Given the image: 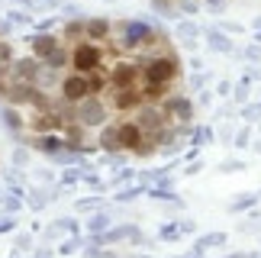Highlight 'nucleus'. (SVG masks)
<instances>
[{"label":"nucleus","mask_w":261,"mask_h":258,"mask_svg":"<svg viewBox=\"0 0 261 258\" xmlns=\"http://www.w3.org/2000/svg\"><path fill=\"white\" fill-rule=\"evenodd\" d=\"M87 258H113L110 252H94V248H91V252H87Z\"/></svg>","instance_id":"obj_10"},{"label":"nucleus","mask_w":261,"mask_h":258,"mask_svg":"<svg viewBox=\"0 0 261 258\" xmlns=\"http://www.w3.org/2000/svg\"><path fill=\"white\" fill-rule=\"evenodd\" d=\"M161 239H178V226H164L161 229Z\"/></svg>","instance_id":"obj_8"},{"label":"nucleus","mask_w":261,"mask_h":258,"mask_svg":"<svg viewBox=\"0 0 261 258\" xmlns=\"http://www.w3.org/2000/svg\"><path fill=\"white\" fill-rule=\"evenodd\" d=\"M39 149H46V152H62V142L55 136H46V139H39Z\"/></svg>","instance_id":"obj_5"},{"label":"nucleus","mask_w":261,"mask_h":258,"mask_svg":"<svg viewBox=\"0 0 261 258\" xmlns=\"http://www.w3.org/2000/svg\"><path fill=\"white\" fill-rule=\"evenodd\" d=\"M216 242H223V236H220V233H213V236L200 239V242H197V248H210V245H216Z\"/></svg>","instance_id":"obj_6"},{"label":"nucleus","mask_w":261,"mask_h":258,"mask_svg":"<svg viewBox=\"0 0 261 258\" xmlns=\"http://www.w3.org/2000/svg\"><path fill=\"white\" fill-rule=\"evenodd\" d=\"M229 258H242V255H229Z\"/></svg>","instance_id":"obj_11"},{"label":"nucleus","mask_w":261,"mask_h":258,"mask_svg":"<svg viewBox=\"0 0 261 258\" xmlns=\"http://www.w3.org/2000/svg\"><path fill=\"white\" fill-rule=\"evenodd\" d=\"M139 145H142V126H136V123L119 126V149H139Z\"/></svg>","instance_id":"obj_3"},{"label":"nucleus","mask_w":261,"mask_h":258,"mask_svg":"<svg viewBox=\"0 0 261 258\" xmlns=\"http://www.w3.org/2000/svg\"><path fill=\"white\" fill-rule=\"evenodd\" d=\"M77 120H81L84 126H100V123L107 120V106H103L97 97H84L81 106H77Z\"/></svg>","instance_id":"obj_1"},{"label":"nucleus","mask_w":261,"mask_h":258,"mask_svg":"<svg viewBox=\"0 0 261 258\" xmlns=\"http://www.w3.org/2000/svg\"><path fill=\"white\" fill-rule=\"evenodd\" d=\"M62 97L68 103H81L84 97H91V91H87V78L81 75V71H74V75H68L62 81Z\"/></svg>","instance_id":"obj_2"},{"label":"nucleus","mask_w":261,"mask_h":258,"mask_svg":"<svg viewBox=\"0 0 261 258\" xmlns=\"http://www.w3.org/2000/svg\"><path fill=\"white\" fill-rule=\"evenodd\" d=\"M100 145L103 149H119V129H107L100 136Z\"/></svg>","instance_id":"obj_4"},{"label":"nucleus","mask_w":261,"mask_h":258,"mask_svg":"<svg viewBox=\"0 0 261 258\" xmlns=\"http://www.w3.org/2000/svg\"><path fill=\"white\" fill-rule=\"evenodd\" d=\"M103 226H107V216H94L91 219V229H103Z\"/></svg>","instance_id":"obj_9"},{"label":"nucleus","mask_w":261,"mask_h":258,"mask_svg":"<svg viewBox=\"0 0 261 258\" xmlns=\"http://www.w3.org/2000/svg\"><path fill=\"white\" fill-rule=\"evenodd\" d=\"M4 210H20V200H16V197H4Z\"/></svg>","instance_id":"obj_7"}]
</instances>
